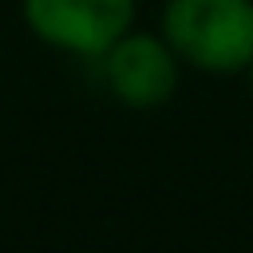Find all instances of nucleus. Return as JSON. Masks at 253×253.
<instances>
[{
    "label": "nucleus",
    "mask_w": 253,
    "mask_h": 253,
    "mask_svg": "<svg viewBox=\"0 0 253 253\" xmlns=\"http://www.w3.org/2000/svg\"><path fill=\"white\" fill-rule=\"evenodd\" d=\"M162 36L182 67L245 75L253 63V0H166Z\"/></svg>",
    "instance_id": "obj_1"
},
{
    "label": "nucleus",
    "mask_w": 253,
    "mask_h": 253,
    "mask_svg": "<svg viewBox=\"0 0 253 253\" xmlns=\"http://www.w3.org/2000/svg\"><path fill=\"white\" fill-rule=\"evenodd\" d=\"M245 79H249V91H253V63L245 67Z\"/></svg>",
    "instance_id": "obj_4"
},
{
    "label": "nucleus",
    "mask_w": 253,
    "mask_h": 253,
    "mask_svg": "<svg viewBox=\"0 0 253 253\" xmlns=\"http://www.w3.org/2000/svg\"><path fill=\"white\" fill-rule=\"evenodd\" d=\"M134 12L138 0H20L24 28L40 43L87 63L134 28Z\"/></svg>",
    "instance_id": "obj_3"
},
{
    "label": "nucleus",
    "mask_w": 253,
    "mask_h": 253,
    "mask_svg": "<svg viewBox=\"0 0 253 253\" xmlns=\"http://www.w3.org/2000/svg\"><path fill=\"white\" fill-rule=\"evenodd\" d=\"M103 91L126 111L166 107L182 83V59L162 32H123L103 55L91 59Z\"/></svg>",
    "instance_id": "obj_2"
}]
</instances>
